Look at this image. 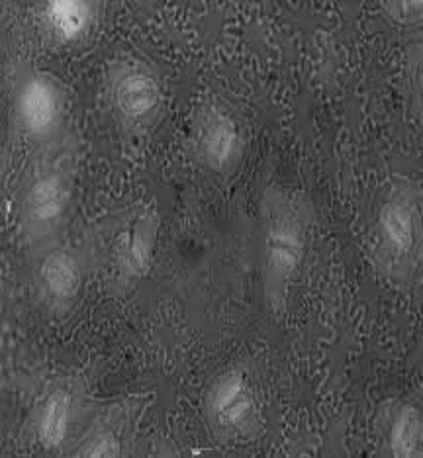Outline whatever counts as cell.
<instances>
[{"label":"cell","mask_w":423,"mask_h":458,"mask_svg":"<svg viewBox=\"0 0 423 458\" xmlns=\"http://www.w3.org/2000/svg\"><path fill=\"white\" fill-rule=\"evenodd\" d=\"M16 116L34 138H47L63 120V97L51 79L36 75L28 79L16 95Z\"/></svg>","instance_id":"52a82bcc"},{"label":"cell","mask_w":423,"mask_h":458,"mask_svg":"<svg viewBox=\"0 0 423 458\" xmlns=\"http://www.w3.org/2000/svg\"><path fill=\"white\" fill-rule=\"evenodd\" d=\"M312 210L302 198L276 186L263 196V275L265 298L271 310L284 306L288 286L306 251V233Z\"/></svg>","instance_id":"6da1fadb"},{"label":"cell","mask_w":423,"mask_h":458,"mask_svg":"<svg viewBox=\"0 0 423 458\" xmlns=\"http://www.w3.org/2000/svg\"><path fill=\"white\" fill-rule=\"evenodd\" d=\"M71 200V184L61 171H49L30 186L24 196L22 220L28 237L41 243L54 237L65 220Z\"/></svg>","instance_id":"5b68a950"},{"label":"cell","mask_w":423,"mask_h":458,"mask_svg":"<svg viewBox=\"0 0 423 458\" xmlns=\"http://www.w3.org/2000/svg\"><path fill=\"white\" fill-rule=\"evenodd\" d=\"M194 151L210 171H230L241 155V135L237 123L218 108H204L194 122Z\"/></svg>","instance_id":"8992f818"},{"label":"cell","mask_w":423,"mask_h":458,"mask_svg":"<svg viewBox=\"0 0 423 458\" xmlns=\"http://www.w3.org/2000/svg\"><path fill=\"white\" fill-rule=\"evenodd\" d=\"M71 410H73V400L67 390L59 388L47 395L38 420V439L46 449H57L67 439Z\"/></svg>","instance_id":"8fae6325"},{"label":"cell","mask_w":423,"mask_h":458,"mask_svg":"<svg viewBox=\"0 0 423 458\" xmlns=\"http://www.w3.org/2000/svg\"><path fill=\"white\" fill-rule=\"evenodd\" d=\"M118 453L120 445L114 433L110 431L95 433L85 445H82V451H79L80 456H116Z\"/></svg>","instance_id":"4fadbf2b"},{"label":"cell","mask_w":423,"mask_h":458,"mask_svg":"<svg viewBox=\"0 0 423 458\" xmlns=\"http://www.w3.org/2000/svg\"><path fill=\"white\" fill-rule=\"evenodd\" d=\"M159 222L153 216H143L130 227L120 247V267L130 278H141L148 275L153 259L155 242H157Z\"/></svg>","instance_id":"9c48e42d"},{"label":"cell","mask_w":423,"mask_h":458,"mask_svg":"<svg viewBox=\"0 0 423 458\" xmlns=\"http://www.w3.org/2000/svg\"><path fill=\"white\" fill-rule=\"evenodd\" d=\"M106 97L112 114L131 131L149 130L161 116L163 92L146 65L120 64L112 69Z\"/></svg>","instance_id":"277c9868"},{"label":"cell","mask_w":423,"mask_h":458,"mask_svg":"<svg viewBox=\"0 0 423 458\" xmlns=\"http://www.w3.org/2000/svg\"><path fill=\"white\" fill-rule=\"evenodd\" d=\"M419 239V189L411 182L398 184L380 208L375 225V263L380 273L400 284L411 278Z\"/></svg>","instance_id":"7a4b0ae2"},{"label":"cell","mask_w":423,"mask_h":458,"mask_svg":"<svg viewBox=\"0 0 423 458\" xmlns=\"http://www.w3.org/2000/svg\"><path fill=\"white\" fill-rule=\"evenodd\" d=\"M388 451L396 458L421 456V411L416 403H400L392 413Z\"/></svg>","instance_id":"30bf717a"},{"label":"cell","mask_w":423,"mask_h":458,"mask_svg":"<svg viewBox=\"0 0 423 458\" xmlns=\"http://www.w3.org/2000/svg\"><path fill=\"white\" fill-rule=\"evenodd\" d=\"M39 284L51 306L73 304L82 284L79 261L63 249L46 253L39 265Z\"/></svg>","instance_id":"ba28073f"},{"label":"cell","mask_w":423,"mask_h":458,"mask_svg":"<svg viewBox=\"0 0 423 458\" xmlns=\"http://www.w3.org/2000/svg\"><path fill=\"white\" fill-rule=\"evenodd\" d=\"M46 20L54 36L71 41L87 32L90 10L85 3H77V0H59L47 6Z\"/></svg>","instance_id":"7c38bea8"},{"label":"cell","mask_w":423,"mask_h":458,"mask_svg":"<svg viewBox=\"0 0 423 458\" xmlns=\"http://www.w3.org/2000/svg\"><path fill=\"white\" fill-rule=\"evenodd\" d=\"M204 413L220 441L247 439L259 433V402L250 372L243 367L220 372L206 390Z\"/></svg>","instance_id":"3957f363"}]
</instances>
